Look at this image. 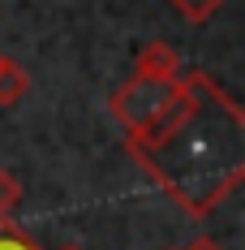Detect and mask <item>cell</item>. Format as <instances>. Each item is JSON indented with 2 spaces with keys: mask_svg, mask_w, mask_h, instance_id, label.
Here are the masks:
<instances>
[{
  "mask_svg": "<svg viewBox=\"0 0 245 250\" xmlns=\"http://www.w3.org/2000/svg\"><path fill=\"white\" fill-rule=\"evenodd\" d=\"M26 91H30V74H26L13 56L0 52V108H4V112L18 108V104L26 100Z\"/></svg>",
  "mask_w": 245,
  "mask_h": 250,
  "instance_id": "4",
  "label": "cell"
},
{
  "mask_svg": "<svg viewBox=\"0 0 245 250\" xmlns=\"http://www.w3.org/2000/svg\"><path fill=\"white\" fill-rule=\"evenodd\" d=\"M26 190H22V177L9 173V168H0V220H13V211L22 207Z\"/></svg>",
  "mask_w": 245,
  "mask_h": 250,
  "instance_id": "5",
  "label": "cell"
},
{
  "mask_svg": "<svg viewBox=\"0 0 245 250\" xmlns=\"http://www.w3.org/2000/svg\"><path fill=\"white\" fill-rule=\"evenodd\" d=\"M0 250H39V246H35V237H30L22 225L0 220Z\"/></svg>",
  "mask_w": 245,
  "mask_h": 250,
  "instance_id": "7",
  "label": "cell"
},
{
  "mask_svg": "<svg viewBox=\"0 0 245 250\" xmlns=\"http://www.w3.org/2000/svg\"><path fill=\"white\" fill-rule=\"evenodd\" d=\"M172 250H228V246H224V242H215V237H194V242L172 246Z\"/></svg>",
  "mask_w": 245,
  "mask_h": 250,
  "instance_id": "8",
  "label": "cell"
},
{
  "mask_svg": "<svg viewBox=\"0 0 245 250\" xmlns=\"http://www.w3.org/2000/svg\"><path fill=\"white\" fill-rule=\"evenodd\" d=\"M133 74L138 78H159V82H176L181 78V56H176L172 43L151 39L147 48L138 52V61H133Z\"/></svg>",
  "mask_w": 245,
  "mask_h": 250,
  "instance_id": "3",
  "label": "cell"
},
{
  "mask_svg": "<svg viewBox=\"0 0 245 250\" xmlns=\"http://www.w3.org/2000/svg\"><path fill=\"white\" fill-rule=\"evenodd\" d=\"M168 4L176 9V13H181V18H185V22L207 26V22H211V18H215V13L224 9V4H228V0H168Z\"/></svg>",
  "mask_w": 245,
  "mask_h": 250,
  "instance_id": "6",
  "label": "cell"
},
{
  "mask_svg": "<svg viewBox=\"0 0 245 250\" xmlns=\"http://www.w3.org/2000/svg\"><path fill=\"white\" fill-rule=\"evenodd\" d=\"M125 143L133 164L194 220H207L245 181V112L202 69L176 78L164 112Z\"/></svg>",
  "mask_w": 245,
  "mask_h": 250,
  "instance_id": "1",
  "label": "cell"
},
{
  "mask_svg": "<svg viewBox=\"0 0 245 250\" xmlns=\"http://www.w3.org/2000/svg\"><path fill=\"white\" fill-rule=\"evenodd\" d=\"M172 91H176V82H159V78H138L133 74L121 91L108 100V112L116 117V125L125 129V138H138V134L164 112V104L172 100Z\"/></svg>",
  "mask_w": 245,
  "mask_h": 250,
  "instance_id": "2",
  "label": "cell"
},
{
  "mask_svg": "<svg viewBox=\"0 0 245 250\" xmlns=\"http://www.w3.org/2000/svg\"><path fill=\"white\" fill-rule=\"evenodd\" d=\"M60 250H82V246H60Z\"/></svg>",
  "mask_w": 245,
  "mask_h": 250,
  "instance_id": "9",
  "label": "cell"
}]
</instances>
